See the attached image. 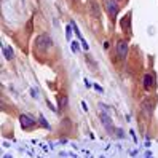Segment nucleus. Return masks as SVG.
I'll list each match as a JSON object with an SVG mask.
<instances>
[{
  "mask_svg": "<svg viewBox=\"0 0 158 158\" xmlns=\"http://www.w3.org/2000/svg\"><path fill=\"white\" fill-rule=\"evenodd\" d=\"M129 21H131V15L128 13L125 16V21L122 19V27H125V31H128V32H129Z\"/></svg>",
  "mask_w": 158,
  "mask_h": 158,
  "instance_id": "nucleus-8",
  "label": "nucleus"
},
{
  "mask_svg": "<svg viewBox=\"0 0 158 158\" xmlns=\"http://www.w3.org/2000/svg\"><path fill=\"white\" fill-rule=\"evenodd\" d=\"M40 123H42V126H45V128H50L48 122H45V120H43V117H40Z\"/></svg>",
  "mask_w": 158,
  "mask_h": 158,
  "instance_id": "nucleus-9",
  "label": "nucleus"
},
{
  "mask_svg": "<svg viewBox=\"0 0 158 158\" xmlns=\"http://www.w3.org/2000/svg\"><path fill=\"white\" fill-rule=\"evenodd\" d=\"M67 102H69L67 96H58V106H59V109L67 107Z\"/></svg>",
  "mask_w": 158,
  "mask_h": 158,
  "instance_id": "nucleus-6",
  "label": "nucleus"
},
{
  "mask_svg": "<svg viewBox=\"0 0 158 158\" xmlns=\"http://www.w3.org/2000/svg\"><path fill=\"white\" fill-rule=\"evenodd\" d=\"M72 50L75 51V53L78 51V46H77V43H73V42H72Z\"/></svg>",
  "mask_w": 158,
  "mask_h": 158,
  "instance_id": "nucleus-10",
  "label": "nucleus"
},
{
  "mask_svg": "<svg viewBox=\"0 0 158 158\" xmlns=\"http://www.w3.org/2000/svg\"><path fill=\"white\" fill-rule=\"evenodd\" d=\"M35 45H37V48H39V50L46 51V50H48L50 46H51V37L46 35V34H43V35H40V37H37Z\"/></svg>",
  "mask_w": 158,
  "mask_h": 158,
  "instance_id": "nucleus-1",
  "label": "nucleus"
},
{
  "mask_svg": "<svg viewBox=\"0 0 158 158\" xmlns=\"http://www.w3.org/2000/svg\"><path fill=\"white\" fill-rule=\"evenodd\" d=\"M153 86H155L153 75H150V73H145V75H144V89H145V91H150Z\"/></svg>",
  "mask_w": 158,
  "mask_h": 158,
  "instance_id": "nucleus-5",
  "label": "nucleus"
},
{
  "mask_svg": "<svg viewBox=\"0 0 158 158\" xmlns=\"http://www.w3.org/2000/svg\"><path fill=\"white\" fill-rule=\"evenodd\" d=\"M104 5H106V10L110 15V18H115L118 15V3L115 0H104Z\"/></svg>",
  "mask_w": 158,
  "mask_h": 158,
  "instance_id": "nucleus-2",
  "label": "nucleus"
},
{
  "mask_svg": "<svg viewBox=\"0 0 158 158\" xmlns=\"http://www.w3.org/2000/svg\"><path fill=\"white\" fill-rule=\"evenodd\" d=\"M19 123H21V128H23V129H29L31 126L35 125V118H32V117H29V115L23 114V115L19 117Z\"/></svg>",
  "mask_w": 158,
  "mask_h": 158,
  "instance_id": "nucleus-4",
  "label": "nucleus"
},
{
  "mask_svg": "<svg viewBox=\"0 0 158 158\" xmlns=\"http://www.w3.org/2000/svg\"><path fill=\"white\" fill-rule=\"evenodd\" d=\"M3 54H5V58H6L8 61H11L13 56H15V54H13V50L10 48V46H3Z\"/></svg>",
  "mask_w": 158,
  "mask_h": 158,
  "instance_id": "nucleus-7",
  "label": "nucleus"
},
{
  "mask_svg": "<svg viewBox=\"0 0 158 158\" xmlns=\"http://www.w3.org/2000/svg\"><path fill=\"white\" fill-rule=\"evenodd\" d=\"M126 54H128V42L120 40L117 43V56H118V59H125Z\"/></svg>",
  "mask_w": 158,
  "mask_h": 158,
  "instance_id": "nucleus-3",
  "label": "nucleus"
}]
</instances>
